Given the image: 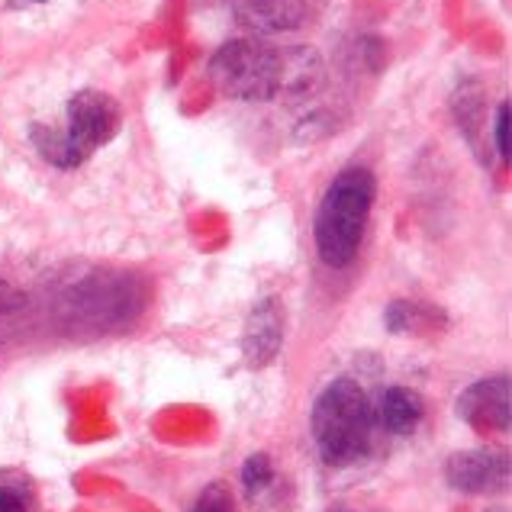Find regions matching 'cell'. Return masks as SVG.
<instances>
[{
    "label": "cell",
    "mask_w": 512,
    "mask_h": 512,
    "mask_svg": "<svg viewBox=\"0 0 512 512\" xmlns=\"http://www.w3.org/2000/svg\"><path fill=\"white\" fill-rule=\"evenodd\" d=\"M493 149L496 155L509 162L512 158V149H509V104H500L496 107V116H493Z\"/></svg>",
    "instance_id": "obj_15"
},
{
    "label": "cell",
    "mask_w": 512,
    "mask_h": 512,
    "mask_svg": "<svg viewBox=\"0 0 512 512\" xmlns=\"http://www.w3.org/2000/svg\"><path fill=\"white\" fill-rule=\"evenodd\" d=\"M229 13L248 33H294L306 20V0H226Z\"/></svg>",
    "instance_id": "obj_9"
},
{
    "label": "cell",
    "mask_w": 512,
    "mask_h": 512,
    "mask_svg": "<svg viewBox=\"0 0 512 512\" xmlns=\"http://www.w3.org/2000/svg\"><path fill=\"white\" fill-rule=\"evenodd\" d=\"M190 512H239V509H236V496H232L226 484H210L200 493V500Z\"/></svg>",
    "instance_id": "obj_14"
},
{
    "label": "cell",
    "mask_w": 512,
    "mask_h": 512,
    "mask_svg": "<svg viewBox=\"0 0 512 512\" xmlns=\"http://www.w3.org/2000/svg\"><path fill=\"white\" fill-rule=\"evenodd\" d=\"M332 512H348V509H332Z\"/></svg>",
    "instance_id": "obj_18"
},
{
    "label": "cell",
    "mask_w": 512,
    "mask_h": 512,
    "mask_svg": "<svg viewBox=\"0 0 512 512\" xmlns=\"http://www.w3.org/2000/svg\"><path fill=\"white\" fill-rule=\"evenodd\" d=\"M374 197H377V181L368 168H345L326 187L313 223L316 252L326 268L342 271L348 265H355Z\"/></svg>",
    "instance_id": "obj_2"
},
{
    "label": "cell",
    "mask_w": 512,
    "mask_h": 512,
    "mask_svg": "<svg viewBox=\"0 0 512 512\" xmlns=\"http://www.w3.org/2000/svg\"><path fill=\"white\" fill-rule=\"evenodd\" d=\"M26 306V297H23V290H17L13 284L7 281H0V316H7V313H17Z\"/></svg>",
    "instance_id": "obj_16"
},
{
    "label": "cell",
    "mask_w": 512,
    "mask_h": 512,
    "mask_svg": "<svg viewBox=\"0 0 512 512\" xmlns=\"http://www.w3.org/2000/svg\"><path fill=\"white\" fill-rule=\"evenodd\" d=\"M36 4H42V0H36Z\"/></svg>",
    "instance_id": "obj_19"
},
{
    "label": "cell",
    "mask_w": 512,
    "mask_h": 512,
    "mask_svg": "<svg viewBox=\"0 0 512 512\" xmlns=\"http://www.w3.org/2000/svg\"><path fill=\"white\" fill-rule=\"evenodd\" d=\"M455 116L464 129V136L477 145V129H480V116H484V94L474 81H467L461 91L455 94Z\"/></svg>",
    "instance_id": "obj_12"
},
{
    "label": "cell",
    "mask_w": 512,
    "mask_h": 512,
    "mask_svg": "<svg viewBox=\"0 0 512 512\" xmlns=\"http://www.w3.org/2000/svg\"><path fill=\"white\" fill-rule=\"evenodd\" d=\"M274 484V464L268 455H252L245 464H242V490L245 496H252V500H258V496H265Z\"/></svg>",
    "instance_id": "obj_13"
},
{
    "label": "cell",
    "mask_w": 512,
    "mask_h": 512,
    "mask_svg": "<svg viewBox=\"0 0 512 512\" xmlns=\"http://www.w3.org/2000/svg\"><path fill=\"white\" fill-rule=\"evenodd\" d=\"M384 323L390 332H422V329H438L445 323V316L432 310L426 303H413V300H393L384 313Z\"/></svg>",
    "instance_id": "obj_11"
},
{
    "label": "cell",
    "mask_w": 512,
    "mask_h": 512,
    "mask_svg": "<svg viewBox=\"0 0 512 512\" xmlns=\"http://www.w3.org/2000/svg\"><path fill=\"white\" fill-rule=\"evenodd\" d=\"M145 287L129 274L97 271L62 297V316L81 329H120L142 313Z\"/></svg>",
    "instance_id": "obj_5"
},
{
    "label": "cell",
    "mask_w": 512,
    "mask_h": 512,
    "mask_svg": "<svg viewBox=\"0 0 512 512\" xmlns=\"http://www.w3.org/2000/svg\"><path fill=\"white\" fill-rule=\"evenodd\" d=\"M210 78L232 100H306L323 91L326 62L306 46L274 49L255 39H236L210 58Z\"/></svg>",
    "instance_id": "obj_1"
},
{
    "label": "cell",
    "mask_w": 512,
    "mask_h": 512,
    "mask_svg": "<svg viewBox=\"0 0 512 512\" xmlns=\"http://www.w3.org/2000/svg\"><path fill=\"white\" fill-rule=\"evenodd\" d=\"M0 512H29L26 496L13 487H0Z\"/></svg>",
    "instance_id": "obj_17"
},
{
    "label": "cell",
    "mask_w": 512,
    "mask_h": 512,
    "mask_svg": "<svg viewBox=\"0 0 512 512\" xmlns=\"http://www.w3.org/2000/svg\"><path fill=\"white\" fill-rule=\"evenodd\" d=\"M422 413H426V409H422L419 393L409 387L384 390V397H380V406H377V419L384 422V429L393 435L416 432V426L422 422Z\"/></svg>",
    "instance_id": "obj_10"
},
{
    "label": "cell",
    "mask_w": 512,
    "mask_h": 512,
    "mask_svg": "<svg viewBox=\"0 0 512 512\" xmlns=\"http://www.w3.org/2000/svg\"><path fill=\"white\" fill-rule=\"evenodd\" d=\"M284 306L277 297H265L255 303V310L245 319L242 355L248 368H268L284 345Z\"/></svg>",
    "instance_id": "obj_8"
},
{
    "label": "cell",
    "mask_w": 512,
    "mask_h": 512,
    "mask_svg": "<svg viewBox=\"0 0 512 512\" xmlns=\"http://www.w3.org/2000/svg\"><path fill=\"white\" fill-rule=\"evenodd\" d=\"M458 416L477 432H509L512 426V384L506 374L484 377L458 397Z\"/></svg>",
    "instance_id": "obj_7"
},
{
    "label": "cell",
    "mask_w": 512,
    "mask_h": 512,
    "mask_svg": "<svg viewBox=\"0 0 512 512\" xmlns=\"http://www.w3.org/2000/svg\"><path fill=\"white\" fill-rule=\"evenodd\" d=\"M123 126L120 104L104 91H81L68 100V126H33L36 152L55 168H78L91 158L100 145H107Z\"/></svg>",
    "instance_id": "obj_4"
},
{
    "label": "cell",
    "mask_w": 512,
    "mask_h": 512,
    "mask_svg": "<svg viewBox=\"0 0 512 512\" xmlns=\"http://www.w3.org/2000/svg\"><path fill=\"white\" fill-rule=\"evenodd\" d=\"M310 432L319 458L332 467H348L361 461L371 448L374 406L355 380L339 377L319 393L310 416Z\"/></svg>",
    "instance_id": "obj_3"
},
{
    "label": "cell",
    "mask_w": 512,
    "mask_h": 512,
    "mask_svg": "<svg viewBox=\"0 0 512 512\" xmlns=\"http://www.w3.org/2000/svg\"><path fill=\"white\" fill-rule=\"evenodd\" d=\"M445 477L458 493H471V496L503 493L509 487V455L500 448L458 451V455L448 458Z\"/></svg>",
    "instance_id": "obj_6"
}]
</instances>
